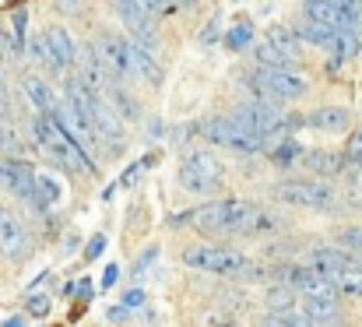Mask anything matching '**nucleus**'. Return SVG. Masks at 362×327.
I'll use <instances>...</instances> for the list:
<instances>
[{"label":"nucleus","mask_w":362,"mask_h":327,"mask_svg":"<svg viewBox=\"0 0 362 327\" xmlns=\"http://www.w3.org/2000/svg\"><path fill=\"white\" fill-rule=\"evenodd\" d=\"M233 120H236L240 127H246L250 134H257L260 141H271V137H281V134L303 127V116H299V120H296V116H285L281 109L274 106V103H267V99H250V103H243V106L233 113Z\"/></svg>","instance_id":"39448f33"},{"label":"nucleus","mask_w":362,"mask_h":327,"mask_svg":"<svg viewBox=\"0 0 362 327\" xmlns=\"http://www.w3.org/2000/svg\"><path fill=\"white\" fill-rule=\"evenodd\" d=\"M103 250H106V236L99 232V236H92V239H88V246H85V260H95Z\"/></svg>","instance_id":"473e14b6"},{"label":"nucleus","mask_w":362,"mask_h":327,"mask_svg":"<svg viewBox=\"0 0 362 327\" xmlns=\"http://www.w3.org/2000/svg\"><path fill=\"white\" fill-rule=\"evenodd\" d=\"M271 197L288 205V208H306V212H334L338 208V190L324 180H281L271 187Z\"/></svg>","instance_id":"20e7f679"},{"label":"nucleus","mask_w":362,"mask_h":327,"mask_svg":"<svg viewBox=\"0 0 362 327\" xmlns=\"http://www.w3.org/2000/svg\"><path fill=\"white\" fill-rule=\"evenodd\" d=\"M274 151H271V159L274 162H296L299 159V144L296 141H281V144H271Z\"/></svg>","instance_id":"c756f323"},{"label":"nucleus","mask_w":362,"mask_h":327,"mask_svg":"<svg viewBox=\"0 0 362 327\" xmlns=\"http://www.w3.org/2000/svg\"><path fill=\"white\" fill-rule=\"evenodd\" d=\"M197 130H201V137H204L208 144H222V148L240 151V155H257V151L267 148V141H260L257 134H250L233 116H208Z\"/></svg>","instance_id":"0eeeda50"},{"label":"nucleus","mask_w":362,"mask_h":327,"mask_svg":"<svg viewBox=\"0 0 362 327\" xmlns=\"http://www.w3.org/2000/svg\"><path fill=\"white\" fill-rule=\"evenodd\" d=\"M362 50V32L359 28H338L334 32V42H331V67H338V64H349V60H356Z\"/></svg>","instance_id":"6ab92c4d"},{"label":"nucleus","mask_w":362,"mask_h":327,"mask_svg":"<svg viewBox=\"0 0 362 327\" xmlns=\"http://www.w3.org/2000/svg\"><path fill=\"white\" fill-rule=\"evenodd\" d=\"M257 327H274V324H271V321H267V317H264V321H260V324H257Z\"/></svg>","instance_id":"37998d69"},{"label":"nucleus","mask_w":362,"mask_h":327,"mask_svg":"<svg viewBox=\"0 0 362 327\" xmlns=\"http://www.w3.org/2000/svg\"><path fill=\"white\" fill-rule=\"evenodd\" d=\"M345 162H356V166H362V127L349 137V148H345Z\"/></svg>","instance_id":"2f4dec72"},{"label":"nucleus","mask_w":362,"mask_h":327,"mask_svg":"<svg viewBox=\"0 0 362 327\" xmlns=\"http://www.w3.org/2000/svg\"><path fill=\"white\" fill-rule=\"evenodd\" d=\"M0 253L7 260H25L32 253V236H28L25 222H18L4 208H0Z\"/></svg>","instance_id":"9b49d317"},{"label":"nucleus","mask_w":362,"mask_h":327,"mask_svg":"<svg viewBox=\"0 0 362 327\" xmlns=\"http://www.w3.org/2000/svg\"><path fill=\"white\" fill-rule=\"evenodd\" d=\"M253 60H257V67H271V71H292L296 67V60H288L285 53H278L267 39L253 46Z\"/></svg>","instance_id":"5701e85b"},{"label":"nucleus","mask_w":362,"mask_h":327,"mask_svg":"<svg viewBox=\"0 0 362 327\" xmlns=\"http://www.w3.org/2000/svg\"><path fill=\"white\" fill-rule=\"evenodd\" d=\"M183 264L194 271L222 275V278H260L264 275L250 253L233 250V246H190L183 250Z\"/></svg>","instance_id":"f03ea898"},{"label":"nucleus","mask_w":362,"mask_h":327,"mask_svg":"<svg viewBox=\"0 0 362 327\" xmlns=\"http://www.w3.org/2000/svg\"><path fill=\"white\" fill-rule=\"evenodd\" d=\"M250 42H253V25H250V21L233 25V32L226 35V46H229V50H236V53H240L243 46H250Z\"/></svg>","instance_id":"c85d7f7f"},{"label":"nucleus","mask_w":362,"mask_h":327,"mask_svg":"<svg viewBox=\"0 0 362 327\" xmlns=\"http://www.w3.org/2000/svg\"><path fill=\"white\" fill-rule=\"evenodd\" d=\"M4 187L21 201L35 205V169L25 159H4Z\"/></svg>","instance_id":"ddd939ff"},{"label":"nucleus","mask_w":362,"mask_h":327,"mask_svg":"<svg viewBox=\"0 0 362 327\" xmlns=\"http://www.w3.org/2000/svg\"><path fill=\"white\" fill-rule=\"evenodd\" d=\"M42 42H46V57H49V67L53 71H71L78 64V42L71 39L67 28L53 25L42 32Z\"/></svg>","instance_id":"f8f14e48"},{"label":"nucleus","mask_w":362,"mask_h":327,"mask_svg":"<svg viewBox=\"0 0 362 327\" xmlns=\"http://www.w3.org/2000/svg\"><path fill=\"white\" fill-rule=\"evenodd\" d=\"M243 81L250 85L253 99H267V103H292L303 99L310 92V81L296 71H271V67H253L250 74H243Z\"/></svg>","instance_id":"7ed1b4c3"},{"label":"nucleus","mask_w":362,"mask_h":327,"mask_svg":"<svg viewBox=\"0 0 362 327\" xmlns=\"http://www.w3.org/2000/svg\"><path fill=\"white\" fill-rule=\"evenodd\" d=\"M267 321L274 327H313L310 324V317L299 310V306H285V310H271L267 314Z\"/></svg>","instance_id":"bb28decb"},{"label":"nucleus","mask_w":362,"mask_h":327,"mask_svg":"<svg viewBox=\"0 0 362 327\" xmlns=\"http://www.w3.org/2000/svg\"><path fill=\"white\" fill-rule=\"evenodd\" d=\"M95 53H99V60H103V67H106V74L110 78H130V39L120 35V32H103L99 39H95Z\"/></svg>","instance_id":"1a4fd4ad"},{"label":"nucleus","mask_w":362,"mask_h":327,"mask_svg":"<svg viewBox=\"0 0 362 327\" xmlns=\"http://www.w3.org/2000/svg\"><path fill=\"white\" fill-rule=\"evenodd\" d=\"M32 134H35V144H39V151H42L46 159H53L57 166H67V169H74V166H71V151H67V141H64L60 127L53 123V116L39 113V116L32 120Z\"/></svg>","instance_id":"9d476101"},{"label":"nucleus","mask_w":362,"mask_h":327,"mask_svg":"<svg viewBox=\"0 0 362 327\" xmlns=\"http://www.w3.org/2000/svg\"><path fill=\"white\" fill-rule=\"evenodd\" d=\"M60 201H64L60 180H57L53 173H35V208L46 212V208H53V205H60Z\"/></svg>","instance_id":"412c9836"},{"label":"nucleus","mask_w":362,"mask_h":327,"mask_svg":"<svg viewBox=\"0 0 362 327\" xmlns=\"http://www.w3.org/2000/svg\"><path fill=\"white\" fill-rule=\"evenodd\" d=\"M32 57H35L39 64H49V57H46V42H42V35H39V39H32Z\"/></svg>","instance_id":"c9c22d12"},{"label":"nucleus","mask_w":362,"mask_h":327,"mask_svg":"<svg viewBox=\"0 0 362 327\" xmlns=\"http://www.w3.org/2000/svg\"><path fill=\"white\" fill-rule=\"evenodd\" d=\"M173 222H190L204 236H267L281 225L278 215H271L267 208H260L253 201H240V197L201 205V208L173 218Z\"/></svg>","instance_id":"f257e3e1"},{"label":"nucleus","mask_w":362,"mask_h":327,"mask_svg":"<svg viewBox=\"0 0 362 327\" xmlns=\"http://www.w3.org/2000/svg\"><path fill=\"white\" fill-rule=\"evenodd\" d=\"M25 25H28V11L18 7V11L11 14V50H14V57H21V53L28 50V42H25Z\"/></svg>","instance_id":"a878e982"},{"label":"nucleus","mask_w":362,"mask_h":327,"mask_svg":"<svg viewBox=\"0 0 362 327\" xmlns=\"http://www.w3.org/2000/svg\"><path fill=\"white\" fill-rule=\"evenodd\" d=\"M327 285L338 292V296H349V299H362V268L356 264H345V268H331L324 271Z\"/></svg>","instance_id":"a211bd4d"},{"label":"nucleus","mask_w":362,"mask_h":327,"mask_svg":"<svg viewBox=\"0 0 362 327\" xmlns=\"http://www.w3.org/2000/svg\"><path fill=\"white\" fill-rule=\"evenodd\" d=\"M296 166H303L306 173H317V176H338L345 169V155H338L331 148H310V151H299Z\"/></svg>","instance_id":"dca6fc26"},{"label":"nucleus","mask_w":362,"mask_h":327,"mask_svg":"<svg viewBox=\"0 0 362 327\" xmlns=\"http://www.w3.org/2000/svg\"><path fill=\"white\" fill-rule=\"evenodd\" d=\"M208 327H240V321H236V317L218 314V317H211V321H208Z\"/></svg>","instance_id":"e433bc0d"},{"label":"nucleus","mask_w":362,"mask_h":327,"mask_svg":"<svg viewBox=\"0 0 362 327\" xmlns=\"http://www.w3.org/2000/svg\"><path fill=\"white\" fill-rule=\"evenodd\" d=\"M334 246L349 250V253L362 264V225H345V229H338V232H334Z\"/></svg>","instance_id":"393cba45"},{"label":"nucleus","mask_w":362,"mask_h":327,"mask_svg":"<svg viewBox=\"0 0 362 327\" xmlns=\"http://www.w3.org/2000/svg\"><path fill=\"white\" fill-rule=\"evenodd\" d=\"M180 183L197 197H215L226 190V166L215 151H194L180 166Z\"/></svg>","instance_id":"423d86ee"},{"label":"nucleus","mask_w":362,"mask_h":327,"mask_svg":"<svg viewBox=\"0 0 362 327\" xmlns=\"http://www.w3.org/2000/svg\"><path fill=\"white\" fill-rule=\"evenodd\" d=\"M334 32H338V28H327V25H313V21H306L296 35H299V42H310V46H317V50H331Z\"/></svg>","instance_id":"b1692460"},{"label":"nucleus","mask_w":362,"mask_h":327,"mask_svg":"<svg viewBox=\"0 0 362 327\" xmlns=\"http://www.w3.org/2000/svg\"><path fill=\"white\" fill-rule=\"evenodd\" d=\"M57 11H60V14H81L85 4H81V0H57Z\"/></svg>","instance_id":"f704fd0d"},{"label":"nucleus","mask_w":362,"mask_h":327,"mask_svg":"<svg viewBox=\"0 0 362 327\" xmlns=\"http://www.w3.org/2000/svg\"><path fill=\"white\" fill-rule=\"evenodd\" d=\"M141 303H144L141 292H127V299H123V306H141Z\"/></svg>","instance_id":"58836bf2"},{"label":"nucleus","mask_w":362,"mask_h":327,"mask_svg":"<svg viewBox=\"0 0 362 327\" xmlns=\"http://www.w3.org/2000/svg\"><path fill=\"white\" fill-rule=\"evenodd\" d=\"M0 187H4V159H0Z\"/></svg>","instance_id":"79ce46f5"},{"label":"nucleus","mask_w":362,"mask_h":327,"mask_svg":"<svg viewBox=\"0 0 362 327\" xmlns=\"http://www.w3.org/2000/svg\"><path fill=\"white\" fill-rule=\"evenodd\" d=\"M21 92H25V99H28L32 106L39 109V113H46V116L60 106V103H57V92H53L42 78H25V81H21Z\"/></svg>","instance_id":"aec40b11"},{"label":"nucleus","mask_w":362,"mask_h":327,"mask_svg":"<svg viewBox=\"0 0 362 327\" xmlns=\"http://www.w3.org/2000/svg\"><path fill=\"white\" fill-rule=\"evenodd\" d=\"M303 127H313L320 134H345L352 127V113L345 106H324V109H313L303 116Z\"/></svg>","instance_id":"2eb2a0df"},{"label":"nucleus","mask_w":362,"mask_h":327,"mask_svg":"<svg viewBox=\"0 0 362 327\" xmlns=\"http://www.w3.org/2000/svg\"><path fill=\"white\" fill-rule=\"evenodd\" d=\"M141 7H144V14H151V18H165V14H173L176 7H173V0H137Z\"/></svg>","instance_id":"7c9ffc66"},{"label":"nucleus","mask_w":362,"mask_h":327,"mask_svg":"<svg viewBox=\"0 0 362 327\" xmlns=\"http://www.w3.org/2000/svg\"><path fill=\"white\" fill-rule=\"evenodd\" d=\"M0 159H21V137L4 120H0Z\"/></svg>","instance_id":"cd10ccee"},{"label":"nucleus","mask_w":362,"mask_h":327,"mask_svg":"<svg viewBox=\"0 0 362 327\" xmlns=\"http://www.w3.org/2000/svg\"><path fill=\"white\" fill-rule=\"evenodd\" d=\"M28 314H32V317H46V314H49V299H46V296L28 299Z\"/></svg>","instance_id":"72a5a7b5"},{"label":"nucleus","mask_w":362,"mask_h":327,"mask_svg":"<svg viewBox=\"0 0 362 327\" xmlns=\"http://www.w3.org/2000/svg\"><path fill=\"white\" fill-rule=\"evenodd\" d=\"M267 42H271L278 53H285L288 60H299V57H303L299 35H296L292 28H285V25H271V28H267Z\"/></svg>","instance_id":"4be33fe9"},{"label":"nucleus","mask_w":362,"mask_h":327,"mask_svg":"<svg viewBox=\"0 0 362 327\" xmlns=\"http://www.w3.org/2000/svg\"><path fill=\"white\" fill-rule=\"evenodd\" d=\"M130 74H137L141 81H148L151 88L162 85V64H158V53L130 42Z\"/></svg>","instance_id":"f3484780"},{"label":"nucleus","mask_w":362,"mask_h":327,"mask_svg":"<svg viewBox=\"0 0 362 327\" xmlns=\"http://www.w3.org/2000/svg\"><path fill=\"white\" fill-rule=\"evenodd\" d=\"M306 21L327 25V28H359L362 32V11H356L345 0H306L303 4Z\"/></svg>","instance_id":"6e6552de"},{"label":"nucleus","mask_w":362,"mask_h":327,"mask_svg":"<svg viewBox=\"0 0 362 327\" xmlns=\"http://www.w3.org/2000/svg\"><path fill=\"white\" fill-rule=\"evenodd\" d=\"M4 327H21V321H7V324Z\"/></svg>","instance_id":"a19ab883"},{"label":"nucleus","mask_w":362,"mask_h":327,"mask_svg":"<svg viewBox=\"0 0 362 327\" xmlns=\"http://www.w3.org/2000/svg\"><path fill=\"white\" fill-rule=\"evenodd\" d=\"M345 4H352L356 11H362V0H345Z\"/></svg>","instance_id":"ea45409f"},{"label":"nucleus","mask_w":362,"mask_h":327,"mask_svg":"<svg viewBox=\"0 0 362 327\" xmlns=\"http://www.w3.org/2000/svg\"><path fill=\"white\" fill-rule=\"evenodd\" d=\"M117 275H120V268H106V275H103V289H110V285L117 282Z\"/></svg>","instance_id":"4c0bfd02"},{"label":"nucleus","mask_w":362,"mask_h":327,"mask_svg":"<svg viewBox=\"0 0 362 327\" xmlns=\"http://www.w3.org/2000/svg\"><path fill=\"white\" fill-rule=\"evenodd\" d=\"M341 296H303V314L310 317L313 327H338L341 324V306H338Z\"/></svg>","instance_id":"4468645a"}]
</instances>
